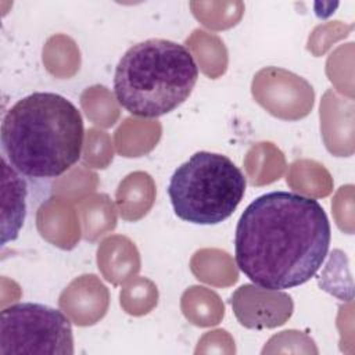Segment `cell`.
Returning a JSON list of instances; mask_svg holds the SVG:
<instances>
[{
    "mask_svg": "<svg viewBox=\"0 0 355 355\" xmlns=\"http://www.w3.org/2000/svg\"><path fill=\"white\" fill-rule=\"evenodd\" d=\"M331 240L326 211L315 198L276 190L251 201L234 233V261L255 286L269 291L309 282Z\"/></svg>",
    "mask_w": 355,
    "mask_h": 355,
    "instance_id": "obj_1",
    "label": "cell"
},
{
    "mask_svg": "<svg viewBox=\"0 0 355 355\" xmlns=\"http://www.w3.org/2000/svg\"><path fill=\"white\" fill-rule=\"evenodd\" d=\"M83 140L80 111L53 92L19 98L1 122L3 157L28 178L53 179L65 173L79 161Z\"/></svg>",
    "mask_w": 355,
    "mask_h": 355,
    "instance_id": "obj_2",
    "label": "cell"
},
{
    "mask_svg": "<svg viewBox=\"0 0 355 355\" xmlns=\"http://www.w3.org/2000/svg\"><path fill=\"white\" fill-rule=\"evenodd\" d=\"M198 75V65L186 46L153 37L133 44L119 58L114 94L129 114L158 118L190 97Z\"/></svg>",
    "mask_w": 355,
    "mask_h": 355,
    "instance_id": "obj_3",
    "label": "cell"
},
{
    "mask_svg": "<svg viewBox=\"0 0 355 355\" xmlns=\"http://www.w3.org/2000/svg\"><path fill=\"white\" fill-rule=\"evenodd\" d=\"M247 180L226 155L197 151L172 173L168 197L173 212L194 225H218L241 202Z\"/></svg>",
    "mask_w": 355,
    "mask_h": 355,
    "instance_id": "obj_4",
    "label": "cell"
},
{
    "mask_svg": "<svg viewBox=\"0 0 355 355\" xmlns=\"http://www.w3.org/2000/svg\"><path fill=\"white\" fill-rule=\"evenodd\" d=\"M0 354L72 355V324L53 306L39 302L12 304L0 315Z\"/></svg>",
    "mask_w": 355,
    "mask_h": 355,
    "instance_id": "obj_5",
    "label": "cell"
},
{
    "mask_svg": "<svg viewBox=\"0 0 355 355\" xmlns=\"http://www.w3.org/2000/svg\"><path fill=\"white\" fill-rule=\"evenodd\" d=\"M3 165V200L10 201V207L3 209V237L1 244L6 245L7 241H12L18 237V233L24 225L26 214V183L19 176V172L15 171L8 161L1 155Z\"/></svg>",
    "mask_w": 355,
    "mask_h": 355,
    "instance_id": "obj_6",
    "label": "cell"
}]
</instances>
